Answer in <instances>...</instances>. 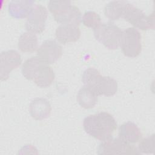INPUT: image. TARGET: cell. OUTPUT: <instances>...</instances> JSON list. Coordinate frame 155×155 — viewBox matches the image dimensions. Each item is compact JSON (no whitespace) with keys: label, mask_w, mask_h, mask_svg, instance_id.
<instances>
[{"label":"cell","mask_w":155,"mask_h":155,"mask_svg":"<svg viewBox=\"0 0 155 155\" xmlns=\"http://www.w3.org/2000/svg\"><path fill=\"white\" fill-rule=\"evenodd\" d=\"M82 21L85 26L93 29L96 28L101 23L100 16L94 11L85 12L82 18Z\"/></svg>","instance_id":"cell-20"},{"label":"cell","mask_w":155,"mask_h":155,"mask_svg":"<svg viewBox=\"0 0 155 155\" xmlns=\"http://www.w3.org/2000/svg\"><path fill=\"white\" fill-rule=\"evenodd\" d=\"M18 48L24 53H31L38 50V38L35 33L27 31L19 37L18 43Z\"/></svg>","instance_id":"cell-18"},{"label":"cell","mask_w":155,"mask_h":155,"mask_svg":"<svg viewBox=\"0 0 155 155\" xmlns=\"http://www.w3.org/2000/svg\"><path fill=\"white\" fill-rule=\"evenodd\" d=\"M138 150L140 153H153L154 150V134L143 139L138 146Z\"/></svg>","instance_id":"cell-21"},{"label":"cell","mask_w":155,"mask_h":155,"mask_svg":"<svg viewBox=\"0 0 155 155\" xmlns=\"http://www.w3.org/2000/svg\"><path fill=\"white\" fill-rule=\"evenodd\" d=\"M37 54L46 64H53L61 57L62 48L55 40H46L38 48Z\"/></svg>","instance_id":"cell-9"},{"label":"cell","mask_w":155,"mask_h":155,"mask_svg":"<svg viewBox=\"0 0 155 155\" xmlns=\"http://www.w3.org/2000/svg\"><path fill=\"white\" fill-rule=\"evenodd\" d=\"M128 2L126 1H113L109 2L104 7L105 16L111 21L122 18Z\"/></svg>","instance_id":"cell-16"},{"label":"cell","mask_w":155,"mask_h":155,"mask_svg":"<svg viewBox=\"0 0 155 155\" xmlns=\"http://www.w3.org/2000/svg\"><path fill=\"white\" fill-rule=\"evenodd\" d=\"M56 22L61 24H70L79 26L81 22V13L79 9L74 6L70 5L61 13L54 16Z\"/></svg>","instance_id":"cell-12"},{"label":"cell","mask_w":155,"mask_h":155,"mask_svg":"<svg viewBox=\"0 0 155 155\" xmlns=\"http://www.w3.org/2000/svg\"><path fill=\"white\" fill-rule=\"evenodd\" d=\"M120 46L124 54L129 58H136L142 51L141 35L134 27L122 31Z\"/></svg>","instance_id":"cell-5"},{"label":"cell","mask_w":155,"mask_h":155,"mask_svg":"<svg viewBox=\"0 0 155 155\" xmlns=\"http://www.w3.org/2000/svg\"><path fill=\"white\" fill-rule=\"evenodd\" d=\"M98 154H139L138 149L120 138L111 137L102 140L97 148Z\"/></svg>","instance_id":"cell-4"},{"label":"cell","mask_w":155,"mask_h":155,"mask_svg":"<svg viewBox=\"0 0 155 155\" xmlns=\"http://www.w3.org/2000/svg\"><path fill=\"white\" fill-rule=\"evenodd\" d=\"M35 1L30 0H15L9 2L8 10L10 16L21 19L27 17L33 7Z\"/></svg>","instance_id":"cell-13"},{"label":"cell","mask_w":155,"mask_h":155,"mask_svg":"<svg viewBox=\"0 0 155 155\" xmlns=\"http://www.w3.org/2000/svg\"><path fill=\"white\" fill-rule=\"evenodd\" d=\"M93 32L96 40L108 49L116 50L120 46L122 31L113 22L101 23Z\"/></svg>","instance_id":"cell-3"},{"label":"cell","mask_w":155,"mask_h":155,"mask_svg":"<svg viewBox=\"0 0 155 155\" xmlns=\"http://www.w3.org/2000/svg\"><path fill=\"white\" fill-rule=\"evenodd\" d=\"M20 54L15 50L1 52L0 56V79L1 81L8 78L10 73L21 64Z\"/></svg>","instance_id":"cell-8"},{"label":"cell","mask_w":155,"mask_h":155,"mask_svg":"<svg viewBox=\"0 0 155 155\" xmlns=\"http://www.w3.org/2000/svg\"><path fill=\"white\" fill-rule=\"evenodd\" d=\"M29 111L33 119L41 120L49 117L51 111V107L47 99L36 97L30 102Z\"/></svg>","instance_id":"cell-10"},{"label":"cell","mask_w":155,"mask_h":155,"mask_svg":"<svg viewBox=\"0 0 155 155\" xmlns=\"http://www.w3.org/2000/svg\"><path fill=\"white\" fill-rule=\"evenodd\" d=\"M84 86L91 89L97 96H112L117 91L116 81L110 76H103L99 71L92 67L86 69L82 75Z\"/></svg>","instance_id":"cell-2"},{"label":"cell","mask_w":155,"mask_h":155,"mask_svg":"<svg viewBox=\"0 0 155 155\" xmlns=\"http://www.w3.org/2000/svg\"><path fill=\"white\" fill-rule=\"evenodd\" d=\"M97 95L89 88L84 86L77 94V101L83 108L89 109L93 108L97 102Z\"/></svg>","instance_id":"cell-17"},{"label":"cell","mask_w":155,"mask_h":155,"mask_svg":"<svg viewBox=\"0 0 155 155\" xmlns=\"http://www.w3.org/2000/svg\"><path fill=\"white\" fill-rule=\"evenodd\" d=\"M44 63L45 62L38 56H33L27 59L22 66V73L23 76L28 80H33L36 70Z\"/></svg>","instance_id":"cell-19"},{"label":"cell","mask_w":155,"mask_h":155,"mask_svg":"<svg viewBox=\"0 0 155 155\" xmlns=\"http://www.w3.org/2000/svg\"><path fill=\"white\" fill-rule=\"evenodd\" d=\"M54 78L55 75L52 68L47 64L44 63L36 70L33 80L38 87L46 88L53 82Z\"/></svg>","instance_id":"cell-14"},{"label":"cell","mask_w":155,"mask_h":155,"mask_svg":"<svg viewBox=\"0 0 155 155\" xmlns=\"http://www.w3.org/2000/svg\"><path fill=\"white\" fill-rule=\"evenodd\" d=\"M55 35L57 40L65 44L77 41L81 36V31L78 26L70 24H61L56 30Z\"/></svg>","instance_id":"cell-11"},{"label":"cell","mask_w":155,"mask_h":155,"mask_svg":"<svg viewBox=\"0 0 155 155\" xmlns=\"http://www.w3.org/2000/svg\"><path fill=\"white\" fill-rule=\"evenodd\" d=\"M83 127L88 134L102 141L112 137L117 128V122L111 114L102 111L85 117Z\"/></svg>","instance_id":"cell-1"},{"label":"cell","mask_w":155,"mask_h":155,"mask_svg":"<svg viewBox=\"0 0 155 155\" xmlns=\"http://www.w3.org/2000/svg\"><path fill=\"white\" fill-rule=\"evenodd\" d=\"M70 5V1H50L48 3V8L54 16Z\"/></svg>","instance_id":"cell-22"},{"label":"cell","mask_w":155,"mask_h":155,"mask_svg":"<svg viewBox=\"0 0 155 155\" xmlns=\"http://www.w3.org/2000/svg\"><path fill=\"white\" fill-rule=\"evenodd\" d=\"M122 18L136 28L142 30L154 28V13H153L151 15L147 16L140 9L129 2L127 4Z\"/></svg>","instance_id":"cell-6"},{"label":"cell","mask_w":155,"mask_h":155,"mask_svg":"<svg viewBox=\"0 0 155 155\" xmlns=\"http://www.w3.org/2000/svg\"><path fill=\"white\" fill-rule=\"evenodd\" d=\"M48 16L46 8L41 4H35L32 7L25 22L27 31L40 34L45 27V22Z\"/></svg>","instance_id":"cell-7"},{"label":"cell","mask_w":155,"mask_h":155,"mask_svg":"<svg viewBox=\"0 0 155 155\" xmlns=\"http://www.w3.org/2000/svg\"><path fill=\"white\" fill-rule=\"evenodd\" d=\"M142 136L139 127L132 122H127L119 128V137L128 143L137 142Z\"/></svg>","instance_id":"cell-15"}]
</instances>
